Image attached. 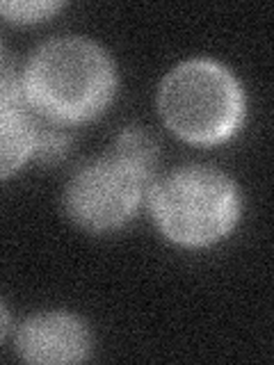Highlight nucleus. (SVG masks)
Instances as JSON below:
<instances>
[{"label":"nucleus","mask_w":274,"mask_h":365,"mask_svg":"<svg viewBox=\"0 0 274 365\" xmlns=\"http://www.w3.org/2000/svg\"><path fill=\"white\" fill-rule=\"evenodd\" d=\"M117 76L110 55L83 37L41 43L21 78L28 106L55 123H83L112 101Z\"/></svg>","instance_id":"obj_1"},{"label":"nucleus","mask_w":274,"mask_h":365,"mask_svg":"<svg viewBox=\"0 0 274 365\" xmlns=\"http://www.w3.org/2000/svg\"><path fill=\"white\" fill-rule=\"evenodd\" d=\"M68 146L66 135L60 130H39V142H37V153L46 160H57Z\"/></svg>","instance_id":"obj_8"},{"label":"nucleus","mask_w":274,"mask_h":365,"mask_svg":"<svg viewBox=\"0 0 274 365\" xmlns=\"http://www.w3.org/2000/svg\"><path fill=\"white\" fill-rule=\"evenodd\" d=\"M26 108L30 106L23 96L21 80L14 78L5 62L3 80H0V174L3 178H9L32 153H37L39 130Z\"/></svg>","instance_id":"obj_6"},{"label":"nucleus","mask_w":274,"mask_h":365,"mask_svg":"<svg viewBox=\"0 0 274 365\" xmlns=\"http://www.w3.org/2000/svg\"><path fill=\"white\" fill-rule=\"evenodd\" d=\"M156 144L144 130L126 128L114 151L80 167L64 190V208L87 231H112L137 212L151 190Z\"/></svg>","instance_id":"obj_2"},{"label":"nucleus","mask_w":274,"mask_h":365,"mask_svg":"<svg viewBox=\"0 0 274 365\" xmlns=\"http://www.w3.org/2000/svg\"><path fill=\"white\" fill-rule=\"evenodd\" d=\"M60 9L62 3H49V0H5L0 3V11L11 23H39L51 19Z\"/></svg>","instance_id":"obj_7"},{"label":"nucleus","mask_w":274,"mask_h":365,"mask_svg":"<svg viewBox=\"0 0 274 365\" xmlns=\"http://www.w3.org/2000/svg\"><path fill=\"white\" fill-rule=\"evenodd\" d=\"M160 233L183 247H206L233 231L240 220V192L220 169L190 165L171 171L148 190Z\"/></svg>","instance_id":"obj_4"},{"label":"nucleus","mask_w":274,"mask_h":365,"mask_svg":"<svg viewBox=\"0 0 274 365\" xmlns=\"http://www.w3.org/2000/svg\"><path fill=\"white\" fill-rule=\"evenodd\" d=\"M16 354L28 363L64 365L89 356L87 327L68 313H39L21 324L14 338Z\"/></svg>","instance_id":"obj_5"},{"label":"nucleus","mask_w":274,"mask_h":365,"mask_svg":"<svg viewBox=\"0 0 274 365\" xmlns=\"http://www.w3.org/2000/svg\"><path fill=\"white\" fill-rule=\"evenodd\" d=\"M158 108L167 128L190 144H220L243 123L245 94L235 76L215 60H188L165 76Z\"/></svg>","instance_id":"obj_3"}]
</instances>
